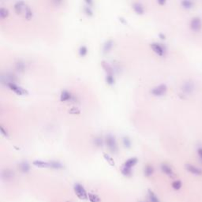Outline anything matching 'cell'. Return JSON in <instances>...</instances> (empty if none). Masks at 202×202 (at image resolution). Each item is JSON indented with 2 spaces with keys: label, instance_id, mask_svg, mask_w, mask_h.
I'll list each match as a JSON object with an SVG mask.
<instances>
[{
  "label": "cell",
  "instance_id": "cell-32",
  "mask_svg": "<svg viewBox=\"0 0 202 202\" xmlns=\"http://www.w3.org/2000/svg\"><path fill=\"white\" fill-rule=\"evenodd\" d=\"M197 155H198V156H199V159L201 160V161L202 163V147H200V148L197 149Z\"/></svg>",
  "mask_w": 202,
  "mask_h": 202
},
{
  "label": "cell",
  "instance_id": "cell-27",
  "mask_svg": "<svg viewBox=\"0 0 202 202\" xmlns=\"http://www.w3.org/2000/svg\"><path fill=\"white\" fill-rule=\"evenodd\" d=\"M78 52H79L80 56L85 57V56L88 54V48H87L86 46H81L80 48H79V50H78Z\"/></svg>",
  "mask_w": 202,
  "mask_h": 202
},
{
  "label": "cell",
  "instance_id": "cell-2",
  "mask_svg": "<svg viewBox=\"0 0 202 202\" xmlns=\"http://www.w3.org/2000/svg\"><path fill=\"white\" fill-rule=\"evenodd\" d=\"M168 91V87L164 84H161L154 87L151 90V93L154 96H164Z\"/></svg>",
  "mask_w": 202,
  "mask_h": 202
},
{
  "label": "cell",
  "instance_id": "cell-25",
  "mask_svg": "<svg viewBox=\"0 0 202 202\" xmlns=\"http://www.w3.org/2000/svg\"><path fill=\"white\" fill-rule=\"evenodd\" d=\"M122 144L125 148L129 149L131 147V140L128 137H122Z\"/></svg>",
  "mask_w": 202,
  "mask_h": 202
},
{
  "label": "cell",
  "instance_id": "cell-17",
  "mask_svg": "<svg viewBox=\"0 0 202 202\" xmlns=\"http://www.w3.org/2000/svg\"><path fill=\"white\" fill-rule=\"evenodd\" d=\"M137 159L135 158V157H132V158H130V159H129V160L126 161L125 163H124V166L126 167V168L132 169V168L137 164Z\"/></svg>",
  "mask_w": 202,
  "mask_h": 202
},
{
  "label": "cell",
  "instance_id": "cell-29",
  "mask_svg": "<svg viewBox=\"0 0 202 202\" xmlns=\"http://www.w3.org/2000/svg\"><path fill=\"white\" fill-rule=\"evenodd\" d=\"M106 81L110 85H114V75H106Z\"/></svg>",
  "mask_w": 202,
  "mask_h": 202
},
{
  "label": "cell",
  "instance_id": "cell-15",
  "mask_svg": "<svg viewBox=\"0 0 202 202\" xmlns=\"http://www.w3.org/2000/svg\"><path fill=\"white\" fill-rule=\"evenodd\" d=\"M19 169H20V171L23 174H27V173L29 172L30 170V166L29 164V163L26 162V161H23V162L20 163L19 164Z\"/></svg>",
  "mask_w": 202,
  "mask_h": 202
},
{
  "label": "cell",
  "instance_id": "cell-31",
  "mask_svg": "<svg viewBox=\"0 0 202 202\" xmlns=\"http://www.w3.org/2000/svg\"><path fill=\"white\" fill-rule=\"evenodd\" d=\"M104 158L106 159V160L107 161V162L109 163L110 164L112 165V166H113V165H114V160H112V158H111V157L109 156H107V154L104 155Z\"/></svg>",
  "mask_w": 202,
  "mask_h": 202
},
{
  "label": "cell",
  "instance_id": "cell-1",
  "mask_svg": "<svg viewBox=\"0 0 202 202\" xmlns=\"http://www.w3.org/2000/svg\"><path fill=\"white\" fill-rule=\"evenodd\" d=\"M105 143H106L107 147L108 148L112 153H117L119 147H118L117 141L115 140V137L114 136L112 135V134L107 135L106 138H105Z\"/></svg>",
  "mask_w": 202,
  "mask_h": 202
},
{
  "label": "cell",
  "instance_id": "cell-20",
  "mask_svg": "<svg viewBox=\"0 0 202 202\" xmlns=\"http://www.w3.org/2000/svg\"><path fill=\"white\" fill-rule=\"evenodd\" d=\"M181 6H182V8L186 9V10H189L194 7V3L189 0H184L181 2Z\"/></svg>",
  "mask_w": 202,
  "mask_h": 202
},
{
  "label": "cell",
  "instance_id": "cell-18",
  "mask_svg": "<svg viewBox=\"0 0 202 202\" xmlns=\"http://www.w3.org/2000/svg\"><path fill=\"white\" fill-rule=\"evenodd\" d=\"M49 163V168H52V169H55V170H59V169H62L63 168V166L62 164L61 163L59 162V161H55V160H52V161H50Z\"/></svg>",
  "mask_w": 202,
  "mask_h": 202
},
{
  "label": "cell",
  "instance_id": "cell-6",
  "mask_svg": "<svg viewBox=\"0 0 202 202\" xmlns=\"http://www.w3.org/2000/svg\"><path fill=\"white\" fill-rule=\"evenodd\" d=\"M74 191L75 194H77V196L80 199L86 200L88 198V194L85 191V188L83 187L81 184L76 183L74 185Z\"/></svg>",
  "mask_w": 202,
  "mask_h": 202
},
{
  "label": "cell",
  "instance_id": "cell-3",
  "mask_svg": "<svg viewBox=\"0 0 202 202\" xmlns=\"http://www.w3.org/2000/svg\"><path fill=\"white\" fill-rule=\"evenodd\" d=\"M189 28L194 32H199L202 28V21L201 19L198 17H195L191 19L189 23Z\"/></svg>",
  "mask_w": 202,
  "mask_h": 202
},
{
  "label": "cell",
  "instance_id": "cell-16",
  "mask_svg": "<svg viewBox=\"0 0 202 202\" xmlns=\"http://www.w3.org/2000/svg\"><path fill=\"white\" fill-rule=\"evenodd\" d=\"M154 173V168L152 165H146L144 168V174L146 177H150L153 175Z\"/></svg>",
  "mask_w": 202,
  "mask_h": 202
},
{
  "label": "cell",
  "instance_id": "cell-28",
  "mask_svg": "<svg viewBox=\"0 0 202 202\" xmlns=\"http://www.w3.org/2000/svg\"><path fill=\"white\" fill-rule=\"evenodd\" d=\"M172 187H173V189H175V190L180 189L182 187V182L180 181V180H176V181L173 182Z\"/></svg>",
  "mask_w": 202,
  "mask_h": 202
},
{
  "label": "cell",
  "instance_id": "cell-13",
  "mask_svg": "<svg viewBox=\"0 0 202 202\" xmlns=\"http://www.w3.org/2000/svg\"><path fill=\"white\" fill-rule=\"evenodd\" d=\"M114 46V42L112 40H107L106 42L104 43V46H103V52L104 54H107L109 53L111 50L113 48Z\"/></svg>",
  "mask_w": 202,
  "mask_h": 202
},
{
  "label": "cell",
  "instance_id": "cell-7",
  "mask_svg": "<svg viewBox=\"0 0 202 202\" xmlns=\"http://www.w3.org/2000/svg\"><path fill=\"white\" fill-rule=\"evenodd\" d=\"M15 177L14 172L11 169H5L2 171V179L5 182H11Z\"/></svg>",
  "mask_w": 202,
  "mask_h": 202
},
{
  "label": "cell",
  "instance_id": "cell-34",
  "mask_svg": "<svg viewBox=\"0 0 202 202\" xmlns=\"http://www.w3.org/2000/svg\"><path fill=\"white\" fill-rule=\"evenodd\" d=\"M140 202H144V201H140Z\"/></svg>",
  "mask_w": 202,
  "mask_h": 202
},
{
  "label": "cell",
  "instance_id": "cell-21",
  "mask_svg": "<svg viewBox=\"0 0 202 202\" xmlns=\"http://www.w3.org/2000/svg\"><path fill=\"white\" fill-rule=\"evenodd\" d=\"M149 193H148V197H149V202H160L159 198L154 194V192L152 191L151 189H149Z\"/></svg>",
  "mask_w": 202,
  "mask_h": 202
},
{
  "label": "cell",
  "instance_id": "cell-22",
  "mask_svg": "<svg viewBox=\"0 0 202 202\" xmlns=\"http://www.w3.org/2000/svg\"><path fill=\"white\" fill-rule=\"evenodd\" d=\"M121 172L124 176H126V177H130V176L132 175V169L131 168H126L124 165L122 166V168H121Z\"/></svg>",
  "mask_w": 202,
  "mask_h": 202
},
{
  "label": "cell",
  "instance_id": "cell-33",
  "mask_svg": "<svg viewBox=\"0 0 202 202\" xmlns=\"http://www.w3.org/2000/svg\"><path fill=\"white\" fill-rule=\"evenodd\" d=\"M67 202H71V201H67Z\"/></svg>",
  "mask_w": 202,
  "mask_h": 202
},
{
  "label": "cell",
  "instance_id": "cell-14",
  "mask_svg": "<svg viewBox=\"0 0 202 202\" xmlns=\"http://www.w3.org/2000/svg\"><path fill=\"white\" fill-rule=\"evenodd\" d=\"M161 170L163 171V173H164L165 175L170 176V177H172L174 175V172H173V170L171 169L169 165H168L167 163H162L161 164Z\"/></svg>",
  "mask_w": 202,
  "mask_h": 202
},
{
  "label": "cell",
  "instance_id": "cell-5",
  "mask_svg": "<svg viewBox=\"0 0 202 202\" xmlns=\"http://www.w3.org/2000/svg\"><path fill=\"white\" fill-rule=\"evenodd\" d=\"M182 91L184 94L186 95H190L191 93H194L195 89V85L194 83L192 81H186L182 85Z\"/></svg>",
  "mask_w": 202,
  "mask_h": 202
},
{
  "label": "cell",
  "instance_id": "cell-9",
  "mask_svg": "<svg viewBox=\"0 0 202 202\" xmlns=\"http://www.w3.org/2000/svg\"><path fill=\"white\" fill-rule=\"evenodd\" d=\"M74 99V96L72 95L70 92L67 90H63L62 92L61 96H60V100L62 102H68V101H72Z\"/></svg>",
  "mask_w": 202,
  "mask_h": 202
},
{
  "label": "cell",
  "instance_id": "cell-24",
  "mask_svg": "<svg viewBox=\"0 0 202 202\" xmlns=\"http://www.w3.org/2000/svg\"><path fill=\"white\" fill-rule=\"evenodd\" d=\"M9 15V11L7 9L4 8V7H2L0 9V18L2 20H4L5 18H6Z\"/></svg>",
  "mask_w": 202,
  "mask_h": 202
},
{
  "label": "cell",
  "instance_id": "cell-12",
  "mask_svg": "<svg viewBox=\"0 0 202 202\" xmlns=\"http://www.w3.org/2000/svg\"><path fill=\"white\" fill-rule=\"evenodd\" d=\"M132 7H133L134 12L137 14H143L144 13V7L141 3H137V2L134 3L132 6Z\"/></svg>",
  "mask_w": 202,
  "mask_h": 202
},
{
  "label": "cell",
  "instance_id": "cell-19",
  "mask_svg": "<svg viewBox=\"0 0 202 202\" xmlns=\"http://www.w3.org/2000/svg\"><path fill=\"white\" fill-rule=\"evenodd\" d=\"M32 164L36 166V167H38V168H49V163L44 162V161H42V160H35L32 163Z\"/></svg>",
  "mask_w": 202,
  "mask_h": 202
},
{
  "label": "cell",
  "instance_id": "cell-10",
  "mask_svg": "<svg viewBox=\"0 0 202 202\" xmlns=\"http://www.w3.org/2000/svg\"><path fill=\"white\" fill-rule=\"evenodd\" d=\"M8 87L11 88V90H13L14 93H18L19 95H22L25 93V90L22 88H21L20 86L17 85L16 84H14L13 82H10L8 83Z\"/></svg>",
  "mask_w": 202,
  "mask_h": 202
},
{
  "label": "cell",
  "instance_id": "cell-23",
  "mask_svg": "<svg viewBox=\"0 0 202 202\" xmlns=\"http://www.w3.org/2000/svg\"><path fill=\"white\" fill-rule=\"evenodd\" d=\"M88 200H89L91 202H101V199L100 198V197L97 196V195H96V194H90V193H89V194H88Z\"/></svg>",
  "mask_w": 202,
  "mask_h": 202
},
{
  "label": "cell",
  "instance_id": "cell-11",
  "mask_svg": "<svg viewBox=\"0 0 202 202\" xmlns=\"http://www.w3.org/2000/svg\"><path fill=\"white\" fill-rule=\"evenodd\" d=\"M14 11L18 14V13H22L23 11H25V8H26V5L25 4L24 2H17L15 4H14Z\"/></svg>",
  "mask_w": 202,
  "mask_h": 202
},
{
  "label": "cell",
  "instance_id": "cell-4",
  "mask_svg": "<svg viewBox=\"0 0 202 202\" xmlns=\"http://www.w3.org/2000/svg\"><path fill=\"white\" fill-rule=\"evenodd\" d=\"M151 48L152 50L154 51L155 53L157 55H159L160 57H163L165 55L166 53V48L163 46L160 43L154 42L151 43Z\"/></svg>",
  "mask_w": 202,
  "mask_h": 202
},
{
  "label": "cell",
  "instance_id": "cell-26",
  "mask_svg": "<svg viewBox=\"0 0 202 202\" xmlns=\"http://www.w3.org/2000/svg\"><path fill=\"white\" fill-rule=\"evenodd\" d=\"M25 13V18L26 19H28V20H29L32 17V10L30 9L29 6H26V8H25V10L24 11Z\"/></svg>",
  "mask_w": 202,
  "mask_h": 202
},
{
  "label": "cell",
  "instance_id": "cell-30",
  "mask_svg": "<svg viewBox=\"0 0 202 202\" xmlns=\"http://www.w3.org/2000/svg\"><path fill=\"white\" fill-rule=\"evenodd\" d=\"M84 11H85V13H86L87 15H88V16H92L93 14V10L91 9V6H85V7L84 8Z\"/></svg>",
  "mask_w": 202,
  "mask_h": 202
},
{
  "label": "cell",
  "instance_id": "cell-8",
  "mask_svg": "<svg viewBox=\"0 0 202 202\" xmlns=\"http://www.w3.org/2000/svg\"><path fill=\"white\" fill-rule=\"evenodd\" d=\"M185 167H186V170L194 175H202V169H201V168H197L196 166L190 164V163H187Z\"/></svg>",
  "mask_w": 202,
  "mask_h": 202
}]
</instances>
